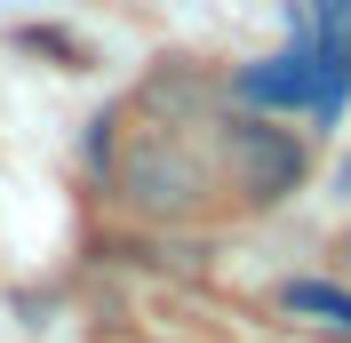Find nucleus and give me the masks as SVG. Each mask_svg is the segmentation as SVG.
Returning a JSON list of instances; mask_svg holds the SVG:
<instances>
[{"label": "nucleus", "mask_w": 351, "mask_h": 343, "mask_svg": "<svg viewBox=\"0 0 351 343\" xmlns=\"http://www.w3.org/2000/svg\"><path fill=\"white\" fill-rule=\"evenodd\" d=\"M216 160H223L232 192L247 208H271V200H287L304 184V144L287 128H271V120H223L216 128Z\"/></svg>", "instance_id": "2"}, {"label": "nucleus", "mask_w": 351, "mask_h": 343, "mask_svg": "<svg viewBox=\"0 0 351 343\" xmlns=\"http://www.w3.org/2000/svg\"><path fill=\"white\" fill-rule=\"evenodd\" d=\"M112 176H120V200H128L136 215H199V200L216 192V160L192 144L184 120L136 128Z\"/></svg>", "instance_id": "1"}, {"label": "nucleus", "mask_w": 351, "mask_h": 343, "mask_svg": "<svg viewBox=\"0 0 351 343\" xmlns=\"http://www.w3.org/2000/svg\"><path fill=\"white\" fill-rule=\"evenodd\" d=\"M287 311H304V320H328V327H351V287H328V279H295L280 287Z\"/></svg>", "instance_id": "4"}, {"label": "nucleus", "mask_w": 351, "mask_h": 343, "mask_svg": "<svg viewBox=\"0 0 351 343\" xmlns=\"http://www.w3.org/2000/svg\"><path fill=\"white\" fill-rule=\"evenodd\" d=\"M240 104L256 112H311V96H319V64H311V32L295 48H280V56H263V64H247L240 80Z\"/></svg>", "instance_id": "3"}, {"label": "nucleus", "mask_w": 351, "mask_h": 343, "mask_svg": "<svg viewBox=\"0 0 351 343\" xmlns=\"http://www.w3.org/2000/svg\"><path fill=\"white\" fill-rule=\"evenodd\" d=\"M343 263H351V239H343Z\"/></svg>", "instance_id": "6"}, {"label": "nucleus", "mask_w": 351, "mask_h": 343, "mask_svg": "<svg viewBox=\"0 0 351 343\" xmlns=\"http://www.w3.org/2000/svg\"><path fill=\"white\" fill-rule=\"evenodd\" d=\"M311 32L319 40H351V0H311Z\"/></svg>", "instance_id": "5"}]
</instances>
